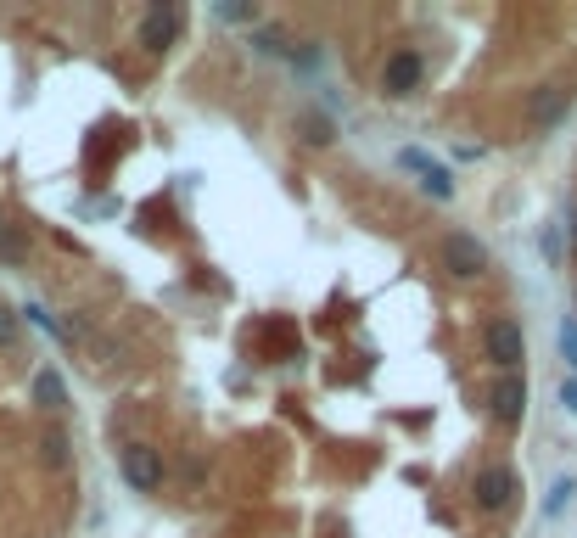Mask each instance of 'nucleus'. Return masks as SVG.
Returning <instances> with one entry per match:
<instances>
[{
    "label": "nucleus",
    "instance_id": "1",
    "mask_svg": "<svg viewBox=\"0 0 577 538\" xmlns=\"http://www.w3.org/2000/svg\"><path fill=\"white\" fill-rule=\"evenodd\" d=\"M437 258H443V269L460 275V281H471V275L488 269V247H482L477 236H465V230H449V236L437 241Z\"/></svg>",
    "mask_w": 577,
    "mask_h": 538
},
{
    "label": "nucleus",
    "instance_id": "2",
    "mask_svg": "<svg viewBox=\"0 0 577 538\" xmlns=\"http://www.w3.org/2000/svg\"><path fill=\"white\" fill-rule=\"evenodd\" d=\"M482 342H488V359H493L499 370H516L521 359H527V342H521V326H516V320H488Z\"/></svg>",
    "mask_w": 577,
    "mask_h": 538
},
{
    "label": "nucleus",
    "instance_id": "3",
    "mask_svg": "<svg viewBox=\"0 0 577 538\" xmlns=\"http://www.w3.org/2000/svg\"><path fill=\"white\" fill-rule=\"evenodd\" d=\"M124 477H129V488L157 494V488H163V454H157L152 443H129L124 449Z\"/></svg>",
    "mask_w": 577,
    "mask_h": 538
},
{
    "label": "nucleus",
    "instance_id": "4",
    "mask_svg": "<svg viewBox=\"0 0 577 538\" xmlns=\"http://www.w3.org/2000/svg\"><path fill=\"white\" fill-rule=\"evenodd\" d=\"M488 404H493V421L499 426H521V415H527V382L521 376H499Z\"/></svg>",
    "mask_w": 577,
    "mask_h": 538
},
{
    "label": "nucleus",
    "instance_id": "5",
    "mask_svg": "<svg viewBox=\"0 0 577 538\" xmlns=\"http://www.w3.org/2000/svg\"><path fill=\"white\" fill-rule=\"evenodd\" d=\"M381 90L387 96H415L421 90V57L415 51H393L387 68H381Z\"/></svg>",
    "mask_w": 577,
    "mask_h": 538
},
{
    "label": "nucleus",
    "instance_id": "6",
    "mask_svg": "<svg viewBox=\"0 0 577 538\" xmlns=\"http://www.w3.org/2000/svg\"><path fill=\"white\" fill-rule=\"evenodd\" d=\"M516 499V471L510 466H482L477 471V505L482 510H505Z\"/></svg>",
    "mask_w": 577,
    "mask_h": 538
},
{
    "label": "nucleus",
    "instance_id": "7",
    "mask_svg": "<svg viewBox=\"0 0 577 538\" xmlns=\"http://www.w3.org/2000/svg\"><path fill=\"white\" fill-rule=\"evenodd\" d=\"M180 23H185L180 6H152V12H146V23H141V45H146V51H163V45L180 34Z\"/></svg>",
    "mask_w": 577,
    "mask_h": 538
},
{
    "label": "nucleus",
    "instance_id": "8",
    "mask_svg": "<svg viewBox=\"0 0 577 538\" xmlns=\"http://www.w3.org/2000/svg\"><path fill=\"white\" fill-rule=\"evenodd\" d=\"M566 113H572V90H566V85H544L533 96V124L538 129H555Z\"/></svg>",
    "mask_w": 577,
    "mask_h": 538
},
{
    "label": "nucleus",
    "instance_id": "9",
    "mask_svg": "<svg viewBox=\"0 0 577 538\" xmlns=\"http://www.w3.org/2000/svg\"><path fill=\"white\" fill-rule=\"evenodd\" d=\"M404 163H409V169H421V185L432 191V197H454V180H449L443 163H426L421 152H404Z\"/></svg>",
    "mask_w": 577,
    "mask_h": 538
},
{
    "label": "nucleus",
    "instance_id": "10",
    "mask_svg": "<svg viewBox=\"0 0 577 538\" xmlns=\"http://www.w3.org/2000/svg\"><path fill=\"white\" fill-rule=\"evenodd\" d=\"M34 398H40L45 410H62V404H68V393H62V382H57V370H40V376H34Z\"/></svg>",
    "mask_w": 577,
    "mask_h": 538
},
{
    "label": "nucleus",
    "instance_id": "11",
    "mask_svg": "<svg viewBox=\"0 0 577 538\" xmlns=\"http://www.w3.org/2000/svg\"><path fill=\"white\" fill-rule=\"evenodd\" d=\"M40 454H45V466H68V432H62V426H45Z\"/></svg>",
    "mask_w": 577,
    "mask_h": 538
},
{
    "label": "nucleus",
    "instance_id": "12",
    "mask_svg": "<svg viewBox=\"0 0 577 538\" xmlns=\"http://www.w3.org/2000/svg\"><path fill=\"white\" fill-rule=\"evenodd\" d=\"M0 258H6V264H23V236H17L6 219H0Z\"/></svg>",
    "mask_w": 577,
    "mask_h": 538
},
{
    "label": "nucleus",
    "instance_id": "13",
    "mask_svg": "<svg viewBox=\"0 0 577 538\" xmlns=\"http://www.w3.org/2000/svg\"><path fill=\"white\" fill-rule=\"evenodd\" d=\"M0 348H17V314L0 303Z\"/></svg>",
    "mask_w": 577,
    "mask_h": 538
},
{
    "label": "nucleus",
    "instance_id": "14",
    "mask_svg": "<svg viewBox=\"0 0 577 538\" xmlns=\"http://www.w3.org/2000/svg\"><path fill=\"white\" fill-rule=\"evenodd\" d=\"M303 129H309L303 141H314V146H325V141H331V124H325V118H303Z\"/></svg>",
    "mask_w": 577,
    "mask_h": 538
},
{
    "label": "nucleus",
    "instance_id": "15",
    "mask_svg": "<svg viewBox=\"0 0 577 538\" xmlns=\"http://www.w3.org/2000/svg\"><path fill=\"white\" fill-rule=\"evenodd\" d=\"M561 348H566V359H572V370H577V326L561 331Z\"/></svg>",
    "mask_w": 577,
    "mask_h": 538
},
{
    "label": "nucleus",
    "instance_id": "16",
    "mask_svg": "<svg viewBox=\"0 0 577 538\" xmlns=\"http://www.w3.org/2000/svg\"><path fill=\"white\" fill-rule=\"evenodd\" d=\"M561 404H566V410H577V376H572V382L561 387Z\"/></svg>",
    "mask_w": 577,
    "mask_h": 538
},
{
    "label": "nucleus",
    "instance_id": "17",
    "mask_svg": "<svg viewBox=\"0 0 577 538\" xmlns=\"http://www.w3.org/2000/svg\"><path fill=\"white\" fill-rule=\"evenodd\" d=\"M572 247H577V219H572Z\"/></svg>",
    "mask_w": 577,
    "mask_h": 538
}]
</instances>
